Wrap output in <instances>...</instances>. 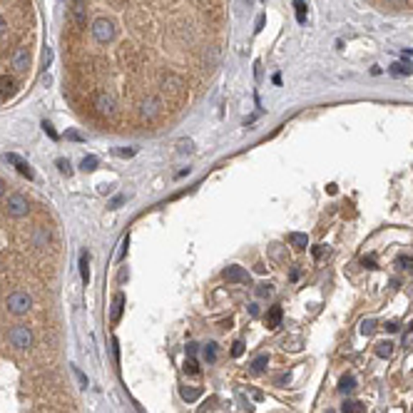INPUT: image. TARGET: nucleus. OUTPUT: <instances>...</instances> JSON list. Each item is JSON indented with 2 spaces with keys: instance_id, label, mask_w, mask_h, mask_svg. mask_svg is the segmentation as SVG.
Segmentation results:
<instances>
[{
  "instance_id": "nucleus-1",
  "label": "nucleus",
  "mask_w": 413,
  "mask_h": 413,
  "mask_svg": "<svg viewBox=\"0 0 413 413\" xmlns=\"http://www.w3.org/2000/svg\"><path fill=\"white\" fill-rule=\"evenodd\" d=\"M90 35L97 45H107V43L115 40L117 30H115V23L110 18H95L92 25H90Z\"/></svg>"
},
{
  "instance_id": "nucleus-2",
  "label": "nucleus",
  "mask_w": 413,
  "mask_h": 413,
  "mask_svg": "<svg viewBox=\"0 0 413 413\" xmlns=\"http://www.w3.org/2000/svg\"><path fill=\"white\" fill-rule=\"evenodd\" d=\"M164 97L162 95H154V92H147L144 97H142V102H139V117L142 120H147V122H152V120H157L162 112H164Z\"/></svg>"
},
{
  "instance_id": "nucleus-3",
  "label": "nucleus",
  "mask_w": 413,
  "mask_h": 413,
  "mask_svg": "<svg viewBox=\"0 0 413 413\" xmlns=\"http://www.w3.org/2000/svg\"><path fill=\"white\" fill-rule=\"evenodd\" d=\"M92 107L102 115V117H115L117 112V100L110 90H97L95 97H92Z\"/></svg>"
},
{
  "instance_id": "nucleus-4",
  "label": "nucleus",
  "mask_w": 413,
  "mask_h": 413,
  "mask_svg": "<svg viewBox=\"0 0 413 413\" xmlns=\"http://www.w3.org/2000/svg\"><path fill=\"white\" fill-rule=\"evenodd\" d=\"M8 341L15 346V348H20V351L30 348V346H33V331H30V326L15 324V326L8 331Z\"/></svg>"
},
{
  "instance_id": "nucleus-5",
  "label": "nucleus",
  "mask_w": 413,
  "mask_h": 413,
  "mask_svg": "<svg viewBox=\"0 0 413 413\" xmlns=\"http://www.w3.org/2000/svg\"><path fill=\"white\" fill-rule=\"evenodd\" d=\"M159 87H162V92L179 95V92H184V90H187V80H184L182 75H177L174 70H167V72L159 77Z\"/></svg>"
},
{
  "instance_id": "nucleus-6",
  "label": "nucleus",
  "mask_w": 413,
  "mask_h": 413,
  "mask_svg": "<svg viewBox=\"0 0 413 413\" xmlns=\"http://www.w3.org/2000/svg\"><path fill=\"white\" fill-rule=\"evenodd\" d=\"M30 309H33V296H30V294H25V291H15V294L8 296V311H10V314L23 316V314H28Z\"/></svg>"
},
{
  "instance_id": "nucleus-7",
  "label": "nucleus",
  "mask_w": 413,
  "mask_h": 413,
  "mask_svg": "<svg viewBox=\"0 0 413 413\" xmlns=\"http://www.w3.org/2000/svg\"><path fill=\"white\" fill-rule=\"evenodd\" d=\"M8 214L13 217V219H23V217H28V212H30V204H28V199L23 197V194H10L8 197Z\"/></svg>"
},
{
  "instance_id": "nucleus-8",
  "label": "nucleus",
  "mask_w": 413,
  "mask_h": 413,
  "mask_svg": "<svg viewBox=\"0 0 413 413\" xmlns=\"http://www.w3.org/2000/svg\"><path fill=\"white\" fill-rule=\"evenodd\" d=\"M70 18L75 23V28H87V0H72V8H70Z\"/></svg>"
},
{
  "instance_id": "nucleus-9",
  "label": "nucleus",
  "mask_w": 413,
  "mask_h": 413,
  "mask_svg": "<svg viewBox=\"0 0 413 413\" xmlns=\"http://www.w3.org/2000/svg\"><path fill=\"white\" fill-rule=\"evenodd\" d=\"M222 276H224V281H229V284H249V281H252L249 272H247L244 267H237V264L227 267Z\"/></svg>"
},
{
  "instance_id": "nucleus-10",
  "label": "nucleus",
  "mask_w": 413,
  "mask_h": 413,
  "mask_svg": "<svg viewBox=\"0 0 413 413\" xmlns=\"http://www.w3.org/2000/svg\"><path fill=\"white\" fill-rule=\"evenodd\" d=\"M30 65V48H18L15 53H13V70L15 72H25Z\"/></svg>"
},
{
  "instance_id": "nucleus-11",
  "label": "nucleus",
  "mask_w": 413,
  "mask_h": 413,
  "mask_svg": "<svg viewBox=\"0 0 413 413\" xmlns=\"http://www.w3.org/2000/svg\"><path fill=\"white\" fill-rule=\"evenodd\" d=\"M5 162H10V164H15V169L23 174V177H28V179H33L35 174H33V169H30V164L20 157V154H15V152H8L5 154Z\"/></svg>"
},
{
  "instance_id": "nucleus-12",
  "label": "nucleus",
  "mask_w": 413,
  "mask_h": 413,
  "mask_svg": "<svg viewBox=\"0 0 413 413\" xmlns=\"http://www.w3.org/2000/svg\"><path fill=\"white\" fill-rule=\"evenodd\" d=\"M30 242H33V247H38V249H45V247H48V242H50V232H48L45 227H35V229H33V237H30Z\"/></svg>"
},
{
  "instance_id": "nucleus-13",
  "label": "nucleus",
  "mask_w": 413,
  "mask_h": 413,
  "mask_svg": "<svg viewBox=\"0 0 413 413\" xmlns=\"http://www.w3.org/2000/svg\"><path fill=\"white\" fill-rule=\"evenodd\" d=\"M281 319H284V309H281V306H272L269 314H267V326L274 331V329L281 326Z\"/></svg>"
},
{
  "instance_id": "nucleus-14",
  "label": "nucleus",
  "mask_w": 413,
  "mask_h": 413,
  "mask_svg": "<svg viewBox=\"0 0 413 413\" xmlns=\"http://www.w3.org/2000/svg\"><path fill=\"white\" fill-rule=\"evenodd\" d=\"M13 92H15V80L10 75H0V97L8 100Z\"/></svg>"
},
{
  "instance_id": "nucleus-15",
  "label": "nucleus",
  "mask_w": 413,
  "mask_h": 413,
  "mask_svg": "<svg viewBox=\"0 0 413 413\" xmlns=\"http://www.w3.org/2000/svg\"><path fill=\"white\" fill-rule=\"evenodd\" d=\"M122 306H125V294H115V301H112V324L120 321V316H122Z\"/></svg>"
},
{
  "instance_id": "nucleus-16",
  "label": "nucleus",
  "mask_w": 413,
  "mask_h": 413,
  "mask_svg": "<svg viewBox=\"0 0 413 413\" xmlns=\"http://www.w3.org/2000/svg\"><path fill=\"white\" fill-rule=\"evenodd\" d=\"M80 274H82L85 284L90 281V254L87 252H80Z\"/></svg>"
},
{
  "instance_id": "nucleus-17",
  "label": "nucleus",
  "mask_w": 413,
  "mask_h": 413,
  "mask_svg": "<svg viewBox=\"0 0 413 413\" xmlns=\"http://www.w3.org/2000/svg\"><path fill=\"white\" fill-rule=\"evenodd\" d=\"M289 244H291V247H296V249H306V244H309V239H306V234H299V232H291V234H289Z\"/></svg>"
},
{
  "instance_id": "nucleus-18",
  "label": "nucleus",
  "mask_w": 413,
  "mask_h": 413,
  "mask_svg": "<svg viewBox=\"0 0 413 413\" xmlns=\"http://www.w3.org/2000/svg\"><path fill=\"white\" fill-rule=\"evenodd\" d=\"M267 366H269V356H267V353H262V356H257V358L252 361V371H254V373H264Z\"/></svg>"
},
{
  "instance_id": "nucleus-19",
  "label": "nucleus",
  "mask_w": 413,
  "mask_h": 413,
  "mask_svg": "<svg viewBox=\"0 0 413 413\" xmlns=\"http://www.w3.org/2000/svg\"><path fill=\"white\" fill-rule=\"evenodd\" d=\"M353 388H356V378H353L351 373L341 376V381H339V391H341V393H351Z\"/></svg>"
},
{
  "instance_id": "nucleus-20",
  "label": "nucleus",
  "mask_w": 413,
  "mask_h": 413,
  "mask_svg": "<svg viewBox=\"0 0 413 413\" xmlns=\"http://www.w3.org/2000/svg\"><path fill=\"white\" fill-rule=\"evenodd\" d=\"M363 411H366V406L361 401H344V406H341V413H363Z\"/></svg>"
},
{
  "instance_id": "nucleus-21",
  "label": "nucleus",
  "mask_w": 413,
  "mask_h": 413,
  "mask_svg": "<svg viewBox=\"0 0 413 413\" xmlns=\"http://www.w3.org/2000/svg\"><path fill=\"white\" fill-rule=\"evenodd\" d=\"M393 353V344L391 341H381V344H376V356L378 358H388Z\"/></svg>"
},
{
  "instance_id": "nucleus-22",
  "label": "nucleus",
  "mask_w": 413,
  "mask_h": 413,
  "mask_svg": "<svg viewBox=\"0 0 413 413\" xmlns=\"http://www.w3.org/2000/svg\"><path fill=\"white\" fill-rule=\"evenodd\" d=\"M179 396H182L187 403H192V401H197V398L202 396V388H182V391H179Z\"/></svg>"
},
{
  "instance_id": "nucleus-23",
  "label": "nucleus",
  "mask_w": 413,
  "mask_h": 413,
  "mask_svg": "<svg viewBox=\"0 0 413 413\" xmlns=\"http://www.w3.org/2000/svg\"><path fill=\"white\" fill-rule=\"evenodd\" d=\"M388 72H391V75H411L413 70L408 63H393V65L388 68Z\"/></svg>"
},
{
  "instance_id": "nucleus-24",
  "label": "nucleus",
  "mask_w": 413,
  "mask_h": 413,
  "mask_svg": "<svg viewBox=\"0 0 413 413\" xmlns=\"http://www.w3.org/2000/svg\"><path fill=\"white\" fill-rule=\"evenodd\" d=\"M217 353H219V351H217V344H214V341H209V344L204 346V358H207V363H214V361H217Z\"/></svg>"
},
{
  "instance_id": "nucleus-25",
  "label": "nucleus",
  "mask_w": 413,
  "mask_h": 413,
  "mask_svg": "<svg viewBox=\"0 0 413 413\" xmlns=\"http://www.w3.org/2000/svg\"><path fill=\"white\" fill-rule=\"evenodd\" d=\"M184 373H189V376H197V373H199V363L194 361V356H189V358L184 361Z\"/></svg>"
},
{
  "instance_id": "nucleus-26",
  "label": "nucleus",
  "mask_w": 413,
  "mask_h": 413,
  "mask_svg": "<svg viewBox=\"0 0 413 413\" xmlns=\"http://www.w3.org/2000/svg\"><path fill=\"white\" fill-rule=\"evenodd\" d=\"M294 8H296V20L306 23V3L304 0H294Z\"/></svg>"
},
{
  "instance_id": "nucleus-27",
  "label": "nucleus",
  "mask_w": 413,
  "mask_h": 413,
  "mask_svg": "<svg viewBox=\"0 0 413 413\" xmlns=\"http://www.w3.org/2000/svg\"><path fill=\"white\" fill-rule=\"evenodd\" d=\"M177 152H179V154H192V152H194V144H192V139H182V142L177 144Z\"/></svg>"
},
{
  "instance_id": "nucleus-28",
  "label": "nucleus",
  "mask_w": 413,
  "mask_h": 413,
  "mask_svg": "<svg viewBox=\"0 0 413 413\" xmlns=\"http://www.w3.org/2000/svg\"><path fill=\"white\" fill-rule=\"evenodd\" d=\"M80 167H82L85 172H92V169H97V157H92V154H90V157H85V159L80 162Z\"/></svg>"
},
{
  "instance_id": "nucleus-29",
  "label": "nucleus",
  "mask_w": 413,
  "mask_h": 413,
  "mask_svg": "<svg viewBox=\"0 0 413 413\" xmlns=\"http://www.w3.org/2000/svg\"><path fill=\"white\" fill-rule=\"evenodd\" d=\"M373 329H376V321H373V319H366V321L361 324V334H363V336H371Z\"/></svg>"
},
{
  "instance_id": "nucleus-30",
  "label": "nucleus",
  "mask_w": 413,
  "mask_h": 413,
  "mask_svg": "<svg viewBox=\"0 0 413 413\" xmlns=\"http://www.w3.org/2000/svg\"><path fill=\"white\" fill-rule=\"evenodd\" d=\"M257 294H259V296H272V294H274V286H272V284H259V286H257Z\"/></svg>"
},
{
  "instance_id": "nucleus-31",
  "label": "nucleus",
  "mask_w": 413,
  "mask_h": 413,
  "mask_svg": "<svg viewBox=\"0 0 413 413\" xmlns=\"http://www.w3.org/2000/svg\"><path fill=\"white\" fill-rule=\"evenodd\" d=\"M244 351H247V346H244V341H237V344L232 346V356H234V358H239V356H244Z\"/></svg>"
},
{
  "instance_id": "nucleus-32",
  "label": "nucleus",
  "mask_w": 413,
  "mask_h": 413,
  "mask_svg": "<svg viewBox=\"0 0 413 413\" xmlns=\"http://www.w3.org/2000/svg\"><path fill=\"white\" fill-rule=\"evenodd\" d=\"M55 164H58V169H60L63 174H68V177H70V174H72V167H70V162H68V159H58Z\"/></svg>"
},
{
  "instance_id": "nucleus-33",
  "label": "nucleus",
  "mask_w": 413,
  "mask_h": 413,
  "mask_svg": "<svg viewBox=\"0 0 413 413\" xmlns=\"http://www.w3.org/2000/svg\"><path fill=\"white\" fill-rule=\"evenodd\" d=\"M398 267L401 269H413V257H398Z\"/></svg>"
},
{
  "instance_id": "nucleus-34",
  "label": "nucleus",
  "mask_w": 413,
  "mask_h": 413,
  "mask_svg": "<svg viewBox=\"0 0 413 413\" xmlns=\"http://www.w3.org/2000/svg\"><path fill=\"white\" fill-rule=\"evenodd\" d=\"M43 130H45V135L50 139H58V132H55V127H53L50 122H43Z\"/></svg>"
},
{
  "instance_id": "nucleus-35",
  "label": "nucleus",
  "mask_w": 413,
  "mask_h": 413,
  "mask_svg": "<svg viewBox=\"0 0 413 413\" xmlns=\"http://www.w3.org/2000/svg\"><path fill=\"white\" fill-rule=\"evenodd\" d=\"M122 204H125V194H117V197H112V202H110V209H120Z\"/></svg>"
},
{
  "instance_id": "nucleus-36",
  "label": "nucleus",
  "mask_w": 413,
  "mask_h": 413,
  "mask_svg": "<svg viewBox=\"0 0 413 413\" xmlns=\"http://www.w3.org/2000/svg\"><path fill=\"white\" fill-rule=\"evenodd\" d=\"M361 264H363L366 269H376V259H373L371 254H368V257H363V259H361Z\"/></svg>"
},
{
  "instance_id": "nucleus-37",
  "label": "nucleus",
  "mask_w": 413,
  "mask_h": 413,
  "mask_svg": "<svg viewBox=\"0 0 413 413\" xmlns=\"http://www.w3.org/2000/svg\"><path fill=\"white\" fill-rule=\"evenodd\" d=\"M214 403H217V398H207L204 403L199 406V413H207V411H209V408H214Z\"/></svg>"
},
{
  "instance_id": "nucleus-38",
  "label": "nucleus",
  "mask_w": 413,
  "mask_h": 413,
  "mask_svg": "<svg viewBox=\"0 0 413 413\" xmlns=\"http://www.w3.org/2000/svg\"><path fill=\"white\" fill-rule=\"evenodd\" d=\"M72 373H75V376H77V381H80V386H82V388H85V386H87V378H85V373H82V371H80V368H72Z\"/></svg>"
},
{
  "instance_id": "nucleus-39",
  "label": "nucleus",
  "mask_w": 413,
  "mask_h": 413,
  "mask_svg": "<svg viewBox=\"0 0 413 413\" xmlns=\"http://www.w3.org/2000/svg\"><path fill=\"white\" fill-rule=\"evenodd\" d=\"M324 252H326V249H324V244H319V247H314V249H311L314 259H321V257H324Z\"/></svg>"
},
{
  "instance_id": "nucleus-40",
  "label": "nucleus",
  "mask_w": 413,
  "mask_h": 413,
  "mask_svg": "<svg viewBox=\"0 0 413 413\" xmlns=\"http://www.w3.org/2000/svg\"><path fill=\"white\" fill-rule=\"evenodd\" d=\"M289 378H291L289 373H281V376H276L274 383H276V386H284V383H289Z\"/></svg>"
},
{
  "instance_id": "nucleus-41",
  "label": "nucleus",
  "mask_w": 413,
  "mask_h": 413,
  "mask_svg": "<svg viewBox=\"0 0 413 413\" xmlns=\"http://www.w3.org/2000/svg\"><path fill=\"white\" fill-rule=\"evenodd\" d=\"M135 152H137L135 147H132V149H117V154H120V157H132Z\"/></svg>"
},
{
  "instance_id": "nucleus-42",
  "label": "nucleus",
  "mask_w": 413,
  "mask_h": 413,
  "mask_svg": "<svg viewBox=\"0 0 413 413\" xmlns=\"http://www.w3.org/2000/svg\"><path fill=\"white\" fill-rule=\"evenodd\" d=\"M247 311H249L252 316H259V304H249V306H247Z\"/></svg>"
},
{
  "instance_id": "nucleus-43",
  "label": "nucleus",
  "mask_w": 413,
  "mask_h": 413,
  "mask_svg": "<svg viewBox=\"0 0 413 413\" xmlns=\"http://www.w3.org/2000/svg\"><path fill=\"white\" fill-rule=\"evenodd\" d=\"M398 329H401V326H398L396 321H388V324H386V331H391V334H396Z\"/></svg>"
},
{
  "instance_id": "nucleus-44",
  "label": "nucleus",
  "mask_w": 413,
  "mask_h": 413,
  "mask_svg": "<svg viewBox=\"0 0 413 413\" xmlns=\"http://www.w3.org/2000/svg\"><path fill=\"white\" fill-rule=\"evenodd\" d=\"M5 33H8V20H5V18L0 15V38H3Z\"/></svg>"
},
{
  "instance_id": "nucleus-45",
  "label": "nucleus",
  "mask_w": 413,
  "mask_h": 413,
  "mask_svg": "<svg viewBox=\"0 0 413 413\" xmlns=\"http://www.w3.org/2000/svg\"><path fill=\"white\" fill-rule=\"evenodd\" d=\"M68 139H75V142H82V139H85V137H82L80 132H75V130H72V132H68Z\"/></svg>"
},
{
  "instance_id": "nucleus-46",
  "label": "nucleus",
  "mask_w": 413,
  "mask_h": 413,
  "mask_svg": "<svg viewBox=\"0 0 413 413\" xmlns=\"http://www.w3.org/2000/svg\"><path fill=\"white\" fill-rule=\"evenodd\" d=\"M264 20H267V18H264V15H259V18H257V28H254V30H257V33H259V30H262V28H264Z\"/></svg>"
},
{
  "instance_id": "nucleus-47",
  "label": "nucleus",
  "mask_w": 413,
  "mask_h": 413,
  "mask_svg": "<svg viewBox=\"0 0 413 413\" xmlns=\"http://www.w3.org/2000/svg\"><path fill=\"white\" fill-rule=\"evenodd\" d=\"M299 276H301L299 269H291V272H289V279H291V281H299Z\"/></svg>"
},
{
  "instance_id": "nucleus-48",
  "label": "nucleus",
  "mask_w": 413,
  "mask_h": 413,
  "mask_svg": "<svg viewBox=\"0 0 413 413\" xmlns=\"http://www.w3.org/2000/svg\"><path fill=\"white\" fill-rule=\"evenodd\" d=\"M197 353V344H187V356H194Z\"/></svg>"
},
{
  "instance_id": "nucleus-49",
  "label": "nucleus",
  "mask_w": 413,
  "mask_h": 413,
  "mask_svg": "<svg viewBox=\"0 0 413 413\" xmlns=\"http://www.w3.org/2000/svg\"><path fill=\"white\" fill-rule=\"evenodd\" d=\"M252 398H254V401H262L264 393H262V391H252Z\"/></svg>"
},
{
  "instance_id": "nucleus-50",
  "label": "nucleus",
  "mask_w": 413,
  "mask_h": 413,
  "mask_svg": "<svg viewBox=\"0 0 413 413\" xmlns=\"http://www.w3.org/2000/svg\"><path fill=\"white\" fill-rule=\"evenodd\" d=\"M393 5H398V8H403V5H408V0H391Z\"/></svg>"
},
{
  "instance_id": "nucleus-51",
  "label": "nucleus",
  "mask_w": 413,
  "mask_h": 413,
  "mask_svg": "<svg viewBox=\"0 0 413 413\" xmlns=\"http://www.w3.org/2000/svg\"><path fill=\"white\" fill-rule=\"evenodd\" d=\"M3 194H5V182L0 179V197H3Z\"/></svg>"
},
{
  "instance_id": "nucleus-52",
  "label": "nucleus",
  "mask_w": 413,
  "mask_h": 413,
  "mask_svg": "<svg viewBox=\"0 0 413 413\" xmlns=\"http://www.w3.org/2000/svg\"><path fill=\"white\" fill-rule=\"evenodd\" d=\"M115 3H117V5H127V0H115Z\"/></svg>"
},
{
  "instance_id": "nucleus-53",
  "label": "nucleus",
  "mask_w": 413,
  "mask_h": 413,
  "mask_svg": "<svg viewBox=\"0 0 413 413\" xmlns=\"http://www.w3.org/2000/svg\"><path fill=\"white\" fill-rule=\"evenodd\" d=\"M326 413H336V411H326Z\"/></svg>"
}]
</instances>
